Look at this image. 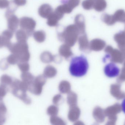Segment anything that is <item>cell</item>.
<instances>
[{
	"mask_svg": "<svg viewBox=\"0 0 125 125\" xmlns=\"http://www.w3.org/2000/svg\"><path fill=\"white\" fill-rule=\"evenodd\" d=\"M89 68L87 58L85 56L81 55L72 58L70 62L69 72L72 76L81 78L87 74Z\"/></svg>",
	"mask_w": 125,
	"mask_h": 125,
	"instance_id": "6da1fadb",
	"label": "cell"
},
{
	"mask_svg": "<svg viewBox=\"0 0 125 125\" xmlns=\"http://www.w3.org/2000/svg\"><path fill=\"white\" fill-rule=\"evenodd\" d=\"M59 34L60 38L64 39L67 43L73 45L75 42L80 34L75 25L72 24L67 26Z\"/></svg>",
	"mask_w": 125,
	"mask_h": 125,
	"instance_id": "7a4b0ae2",
	"label": "cell"
},
{
	"mask_svg": "<svg viewBox=\"0 0 125 125\" xmlns=\"http://www.w3.org/2000/svg\"><path fill=\"white\" fill-rule=\"evenodd\" d=\"M20 25L21 29L25 31L28 36H30L33 34L36 22L31 18L23 17L20 19Z\"/></svg>",
	"mask_w": 125,
	"mask_h": 125,
	"instance_id": "3957f363",
	"label": "cell"
},
{
	"mask_svg": "<svg viewBox=\"0 0 125 125\" xmlns=\"http://www.w3.org/2000/svg\"><path fill=\"white\" fill-rule=\"evenodd\" d=\"M14 12L8 9L5 14V17L7 20L8 29L13 32L17 30L20 24V20L14 14Z\"/></svg>",
	"mask_w": 125,
	"mask_h": 125,
	"instance_id": "277c9868",
	"label": "cell"
},
{
	"mask_svg": "<svg viewBox=\"0 0 125 125\" xmlns=\"http://www.w3.org/2000/svg\"><path fill=\"white\" fill-rule=\"evenodd\" d=\"M104 71L106 76L110 78H113L119 75L120 70L119 67L116 64L110 62L105 65Z\"/></svg>",
	"mask_w": 125,
	"mask_h": 125,
	"instance_id": "5b68a950",
	"label": "cell"
},
{
	"mask_svg": "<svg viewBox=\"0 0 125 125\" xmlns=\"http://www.w3.org/2000/svg\"><path fill=\"white\" fill-rule=\"evenodd\" d=\"M75 25L79 31L80 34H85V25L83 16L81 14L77 15L75 17Z\"/></svg>",
	"mask_w": 125,
	"mask_h": 125,
	"instance_id": "8992f818",
	"label": "cell"
},
{
	"mask_svg": "<svg viewBox=\"0 0 125 125\" xmlns=\"http://www.w3.org/2000/svg\"><path fill=\"white\" fill-rule=\"evenodd\" d=\"M39 14L43 18H48V17L53 12L52 7L48 4H44L40 6L38 10Z\"/></svg>",
	"mask_w": 125,
	"mask_h": 125,
	"instance_id": "52a82bcc",
	"label": "cell"
},
{
	"mask_svg": "<svg viewBox=\"0 0 125 125\" xmlns=\"http://www.w3.org/2000/svg\"><path fill=\"white\" fill-rule=\"evenodd\" d=\"M62 18L61 16L54 11L47 18V24L51 27L56 26L58 23L59 21Z\"/></svg>",
	"mask_w": 125,
	"mask_h": 125,
	"instance_id": "ba28073f",
	"label": "cell"
},
{
	"mask_svg": "<svg viewBox=\"0 0 125 125\" xmlns=\"http://www.w3.org/2000/svg\"><path fill=\"white\" fill-rule=\"evenodd\" d=\"M106 7L105 0H95L94 1L93 8L98 11H103Z\"/></svg>",
	"mask_w": 125,
	"mask_h": 125,
	"instance_id": "9c48e42d",
	"label": "cell"
},
{
	"mask_svg": "<svg viewBox=\"0 0 125 125\" xmlns=\"http://www.w3.org/2000/svg\"><path fill=\"white\" fill-rule=\"evenodd\" d=\"M34 39L37 42H42L45 40L46 37L45 32L42 30L34 32L33 34Z\"/></svg>",
	"mask_w": 125,
	"mask_h": 125,
	"instance_id": "30bf717a",
	"label": "cell"
},
{
	"mask_svg": "<svg viewBox=\"0 0 125 125\" xmlns=\"http://www.w3.org/2000/svg\"><path fill=\"white\" fill-rule=\"evenodd\" d=\"M28 36H29L27 33L22 29H19L16 32V38L18 40L25 41L27 39Z\"/></svg>",
	"mask_w": 125,
	"mask_h": 125,
	"instance_id": "8fae6325",
	"label": "cell"
},
{
	"mask_svg": "<svg viewBox=\"0 0 125 125\" xmlns=\"http://www.w3.org/2000/svg\"><path fill=\"white\" fill-rule=\"evenodd\" d=\"M14 32L9 29L5 30L1 34V39L2 41H9L13 36Z\"/></svg>",
	"mask_w": 125,
	"mask_h": 125,
	"instance_id": "7c38bea8",
	"label": "cell"
},
{
	"mask_svg": "<svg viewBox=\"0 0 125 125\" xmlns=\"http://www.w3.org/2000/svg\"><path fill=\"white\" fill-rule=\"evenodd\" d=\"M94 1L93 0H84L82 2L83 8L86 10H90L93 8Z\"/></svg>",
	"mask_w": 125,
	"mask_h": 125,
	"instance_id": "4fadbf2b",
	"label": "cell"
},
{
	"mask_svg": "<svg viewBox=\"0 0 125 125\" xmlns=\"http://www.w3.org/2000/svg\"><path fill=\"white\" fill-rule=\"evenodd\" d=\"M80 0H67L65 3L72 9L78 6Z\"/></svg>",
	"mask_w": 125,
	"mask_h": 125,
	"instance_id": "5bb4252c",
	"label": "cell"
},
{
	"mask_svg": "<svg viewBox=\"0 0 125 125\" xmlns=\"http://www.w3.org/2000/svg\"><path fill=\"white\" fill-rule=\"evenodd\" d=\"M12 2L17 7L25 5L26 3V0H12Z\"/></svg>",
	"mask_w": 125,
	"mask_h": 125,
	"instance_id": "9a60e30c",
	"label": "cell"
},
{
	"mask_svg": "<svg viewBox=\"0 0 125 125\" xmlns=\"http://www.w3.org/2000/svg\"><path fill=\"white\" fill-rule=\"evenodd\" d=\"M9 4L10 1L8 0H0V9L8 8Z\"/></svg>",
	"mask_w": 125,
	"mask_h": 125,
	"instance_id": "2e32d148",
	"label": "cell"
},
{
	"mask_svg": "<svg viewBox=\"0 0 125 125\" xmlns=\"http://www.w3.org/2000/svg\"><path fill=\"white\" fill-rule=\"evenodd\" d=\"M121 108L123 112L125 114V98L123 99L121 103Z\"/></svg>",
	"mask_w": 125,
	"mask_h": 125,
	"instance_id": "e0dca14e",
	"label": "cell"
},
{
	"mask_svg": "<svg viewBox=\"0 0 125 125\" xmlns=\"http://www.w3.org/2000/svg\"><path fill=\"white\" fill-rule=\"evenodd\" d=\"M1 41H2V39H1V36H0V43L1 42Z\"/></svg>",
	"mask_w": 125,
	"mask_h": 125,
	"instance_id": "ac0fdd59",
	"label": "cell"
},
{
	"mask_svg": "<svg viewBox=\"0 0 125 125\" xmlns=\"http://www.w3.org/2000/svg\"><path fill=\"white\" fill-rule=\"evenodd\" d=\"M94 0V1H95V0Z\"/></svg>",
	"mask_w": 125,
	"mask_h": 125,
	"instance_id": "d6986e66",
	"label": "cell"
}]
</instances>
